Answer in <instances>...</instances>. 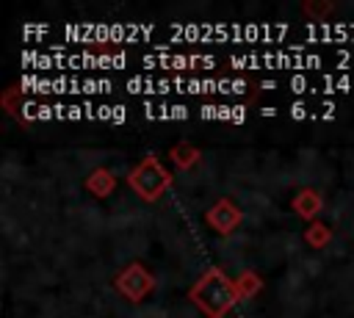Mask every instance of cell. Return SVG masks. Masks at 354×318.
Returning a JSON list of instances; mask_svg holds the SVG:
<instances>
[{"mask_svg": "<svg viewBox=\"0 0 354 318\" xmlns=\"http://www.w3.org/2000/svg\"><path fill=\"white\" fill-rule=\"evenodd\" d=\"M111 119H113V122H124V108H122V105H116V108L111 111Z\"/></svg>", "mask_w": 354, "mask_h": 318, "instance_id": "3957f363", "label": "cell"}, {"mask_svg": "<svg viewBox=\"0 0 354 318\" xmlns=\"http://www.w3.org/2000/svg\"><path fill=\"white\" fill-rule=\"evenodd\" d=\"M80 111H83V108H77V105H69V108H66V116H69V119H77V116H80Z\"/></svg>", "mask_w": 354, "mask_h": 318, "instance_id": "5b68a950", "label": "cell"}, {"mask_svg": "<svg viewBox=\"0 0 354 318\" xmlns=\"http://www.w3.org/2000/svg\"><path fill=\"white\" fill-rule=\"evenodd\" d=\"M290 113H293V119H301V116H304V105H301V102H296V105L290 108Z\"/></svg>", "mask_w": 354, "mask_h": 318, "instance_id": "277c9868", "label": "cell"}, {"mask_svg": "<svg viewBox=\"0 0 354 318\" xmlns=\"http://www.w3.org/2000/svg\"><path fill=\"white\" fill-rule=\"evenodd\" d=\"M169 116H174V119H185V116H188V108H185V105H171V108H169Z\"/></svg>", "mask_w": 354, "mask_h": 318, "instance_id": "6da1fadb", "label": "cell"}, {"mask_svg": "<svg viewBox=\"0 0 354 318\" xmlns=\"http://www.w3.org/2000/svg\"><path fill=\"white\" fill-rule=\"evenodd\" d=\"M290 86H293V91H296V94H299V91H304V88H307V80H304V77H301V75H296V77H293V80H290Z\"/></svg>", "mask_w": 354, "mask_h": 318, "instance_id": "7a4b0ae2", "label": "cell"}]
</instances>
